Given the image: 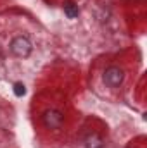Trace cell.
<instances>
[{"label": "cell", "instance_id": "7a4b0ae2", "mask_svg": "<svg viewBox=\"0 0 147 148\" xmlns=\"http://www.w3.org/2000/svg\"><path fill=\"white\" fill-rule=\"evenodd\" d=\"M9 52L17 59H28L33 52V43L24 35H17L9 41Z\"/></svg>", "mask_w": 147, "mask_h": 148}, {"label": "cell", "instance_id": "277c9868", "mask_svg": "<svg viewBox=\"0 0 147 148\" xmlns=\"http://www.w3.org/2000/svg\"><path fill=\"white\" fill-rule=\"evenodd\" d=\"M85 148H104V140L97 134V133H88L83 138Z\"/></svg>", "mask_w": 147, "mask_h": 148}, {"label": "cell", "instance_id": "6da1fadb", "mask_svg": "<svg viewBox=\"0 0 147 148\" xmlns=\"http://www.w3.org/2000/svg\"><path fill=\"white\" fill-rule=\"evenodd\" d=\"M125 77H126V73L121 66L118 64H111L104 69L102 73V83L109 88V90H118L123 83H125Z\"/></svg>", "mask_w": 147, "mask_h": 148}, {"label": "cell", "instance_id": "3957f363", "mask_svg": "<svg viewBox=\"0 0 147 148\" xmlns=\"http://www.w3.org/2000/svg\"><path fill=\"white\" fill-rule=\"evenodd\" d=\"M42 124L49 131H59V129H62V126H64V114H62V110H59L55 107L45 109L43 114H42Z\"/></svg>", "mask_w": 147, "mask_h": 148}, {"label": "cell", "instance_id": "5b68a950", "mask_svg": "<svg viewBox=\"0 0 147 148\" xmlns=\"http://www.w3.org/2000/svg\"><path fill=\"white\" fill-rule=\"evenodd\" d=\"M64 10H66L68 17H74V16H78V7H76L74 3H66V5H64Z\"/></svg>", "mask_w": 147, "mask_h": 148}]
</instances>
